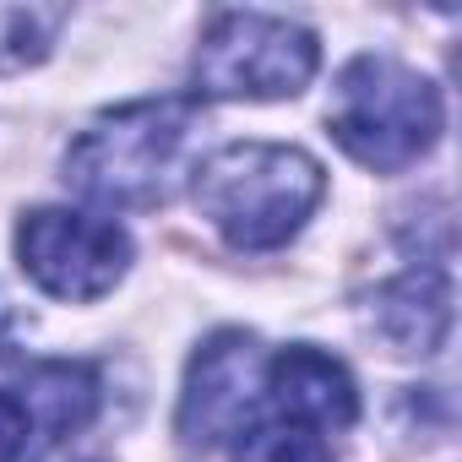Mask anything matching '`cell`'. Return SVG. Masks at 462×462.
I'll use <instances>...</instances> for the list:
<instances>
[{"label": "cell", "instance_id": "obj_2", "mask_svg": "<svg viewBox=\"0 0 462 462\" xmlns=\"http://www.w3.org/2000/svg\"><path fill=\"white\" fill-rule=\"evenodd\" d=\"M327 190L321 163L283 142H235L196 169V207L235 251L289 245Z\"/></svg>", "mask_w": 462, "mask_h": 462}, {"label": "cell", "instance_id": "obj_11", "mask_svg": "<svg viewBox=\"0 0 462 462\" xmlns=\"http://www.w3.org/2000/svg\"><path fill=\"white\" fill-rule=\"evenodd\" d=\"M235 462H332L327 440L294 419H278V424H262L245 435V446L235 451Z\"/></svg>", "mask_w": 462, "mask_h": 462}, {"label": "cell", "instance_id": "obj_8", "mask_svg": "<svg viewBox=\"0 0 462 462\" xmlns=\"http://www.w3.org/2000/svg\"><path fill=\"white\" fill-rule=\"evenodd\" d=\"M375 332L397 354H435L451 332V283L440 267H413L397 283H386L370 305Z\"/></svg>", "mask_w": 462, "mask_h": 462}, {"label": "cell", "instance_id": "obj_6", "mask_svg": "<svg viewBox=\"0 0 462 462\" xmlns=\"http://www.w3.org/2000/svg\"><path fill=\"white\" fill-rule=\"evenodd\" d=\"M267 408V348L256 332L223 327L212 332L190 370H185V392H180V440L185 451H212L223 440H235L251 430V419Z\"/></svg>", "mask_w": 462, "mask_h": 462}, {"label": "cell", "instance_id": "obj_10", "mask_svg": "<svg viewBox=\"0 0 462 462\" xmlns=\"http://www.w3.org/2000/svg\"><path fill=\"white\" fill-rule=\"evenodd\" d=\"M60 23H66V6H39V0L0 6V77H17V71L39 66L55 44Z\"/></svg>", "mask_w": 462, "mask_h": 462}, {"label": "cell", "instance_id": "obj_12", "mask_svg": "<svg viewBox=\"0 0 462 462\" xmlns=\"http://www.w3.org/2000/svg\"><path fill=\"white\" fill-rule=\"evenodd\" d=\"M28 435H33L28 408L17 402V392H0V462H23Z\"/></svg>", "mask_w": 462, "mask_h": 462}, {"label": "cell", "instance_id": "obj_3", "mask_svg": "<svg viewBox=\"0 0 462 462\" xmlns=\"http://www.w3.org/2000/svg\"><path fill=\"white\" fill-rule=\"evenodd\" d=\"M327 125L354 163H365L375 174H397L435 147L440 93L430 77L408 71L402 60L359 55L343 66V77L332 88Z\"/></svg>", "mask_w": 462, "mask_h": 462}, {"label": "cell", "instance_id": "obj_13", "mask_svg": "<svg viewBox=\"0 0 462 462\" xmlns=\"http://www.w3.org/2000/svg\"><path fill=\"white\" fill-rule=\"evenodd\" d=\"M55 462H88V457H55Z\"/></svg>", "mask_w": 462, "mask_h": 462}, {"label": "cell", "instance_id": "obj_4", "mask_svg": "<svg viewBox=\"0 0 462 462\" xmlns=\"http://www.w3.org/2000/svg\"><path fill=\"white\" fill-rule=\"evenodd\" d=\"M321 66L310 28L267 12H217L196 44V93L201 98H294Z\"/></svg>", "mask_w": 462, "mask_h": 462}, {"label": "cell", "instance_id": "obj_1", "mask_svg": "<svg viewBox=\"0 0 462 462\" xmlns=\"http://www.w3.org/2000/svg\"><path fill=\"white\" fill-rule=\"evenodd\" d=\"M196 131H201L196 98H136L104 109L71 142L66 180L104 207H158L174 196Z\"/></svg>", "mask_w": 462, "mask_h": 462}, {"label": "cell", "instance_id": "obj_5", "mask_svg": "<svg viewBox=\"0 0 462 462\" xmlns=\"http://www.w3.org/2000/svg\"><path fill=\"white\" fill-rule=\"evenodd\" d=\"M17 256H23V273L44 294L88 305V300H104L125 278L131 235L115 217H98V212L39 207L17 228Z\"/></svg>", "mask_w": 462, "mask_h": 462}, {"label": "cell", "instance_id": "obj_9", "mask_svg": "<svg viewBox=\"0 0 462 462\" xmlns=\"http://www.w3.org/2000/svg\"><path fill=\"white\" fill-rule=\"evenodd\" d=\"M17 402L28 408L33 430H50V435H71L82 430L93 413H98V375L77 359H50V365H33Z\"/></svg>", "mask_w": 462, "mask_h": 462}, {"label": "cell", "instance_id": "obj_7", "mask_svg": "<svg viewBox=\"0 0 462 462\" xmlns=\"http://www.w3.org/2000/svg\"><path fill=\"white\" fill-rule=\"evenodd\" d=\"M267 402L283 408L305 430H348L359 419L354 375L343 370V359H332L310 343H294L267 359Z\"/></svg>", "mask_w": 462, "mask_h": 462}]
</instances>
